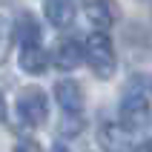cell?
Returning <instances> with one entry per match:
<instances>
[{
	"mask_svg": "<svg viewBox=\"0 0 152 152\" xmlns=\"http://www.w3.org/2000/svg\"><path fill=\"white\" fill-rule=\"evenodd\" d=\"M83 60L92 66V72L98 77H112L115 75V66H118V55H115V46H112L109 34L106 32H92L83 43Z\"/></svg>",
	"mask_w": 152,
	"mask_h": 152,
	"instance_id": "6da1fadb",
	"label": "cell"
},
{
	"mask_svg": "<svg viewBox=\"0 0 152 152\" xmlns=\"http://www.w3.org/2000/svg\"><path fill=\"white\" fill-rule=\"evenodd\" d=\"M152 124V106L146 101L144 89L138 86H129L124 101H121V126L129 129V132H141Z\"/></svg>",
	"mask_w": 152,
	"mask_h": 152,
	"instance_id": "7a4b0ae2",
	"label": "cell"
},
{
	"mask_svg": "<svg viewBox=\"0 0 152 152\" xmlns=\"http://www.w3.org/2000/svg\"><path fill=\"white\" fill-rule=\"evenodd\" d=\"M17 115L26 126H40L49 118V98L40 86H26L17 95Z\"/></svg>",
	"mask_w": 152,
	"mask_h": 152,
	"instance_id": "3957f363",
	"label": "cell"
},
{
	"mask_svg": "<svg viewBox=\"0 0 152 152\" xmlns=\"http://www.w3.org/2000/svg\"><path fill=\"white\" fill-rule=\"evenodd\" d=\"M83 12L95 23L98 32H106L109 26L118 23V17H121V9H118L115 0H83Z\"/></svg>",
	"mask_w": 152,
	"mask_h": 152,
	"instance_id": "277c9868",
	"label": "cell"
},
{
	"mask_svg": "<svg viewBox=\"0 0 152 152\" xmlns=\"http://www.w3.org/2000/svg\"><path fill=\"white\" fill-rule=\"evenodd\" d=\"M98 144L106 152H132V132L121 124H103L98 129Z\"/></svg>",
	"mask_w": 152,
	"mask_h": 152,
	"instance_id": "5b68a950",
	"label": "cell"
},
{
	"mask_svg": "<svg viewBox=\"0 0 152 152\" xmlns=\"http://www.w3.org/2000/svg\"><path fill=\"white\" fill-rule=\"evenodd\" d=\"M80 60H83V43H77L75 37H63L58 40L55 52H52V63L63 72H72V69L80 66Z\"/></svg>",
	"mask_w": 152,
	"mask_h": 152,
	"instance_id": "8992f818",
	"label": "cell"
},
{
	"mask_svg": "<svg viewBox=\"0 0 152 152\" xmlns=\"http://www.w3.org/2000/svg\"><path fill=\"white\" fill-rule=\"evenodd\" d=\"M55 101L60 103V109L66 115H80V109H83V89L75 80H58L55 83Z\"/></svg>",
	"mask_w": 152,
	"mask_h": 152,
	"instance_id": "52a82bcc",
	"label": "cell"
},
{
	"mask_svg": "<svg viewBox=\"0 0 152 152\" xmlns=\"http://www.w3.org/2000/svg\"><path fill=\"white\" fill-rule=\"evenodd\" d=\"M43 12H46V20L55 29H63L75 20V3L72 0H46Z\"/></svg>",
	"mask_w": 152,
	"mask_h": 152,
	"instance_id": "ba28073f",
	"label": "cell"
},
{
	"mask_svg": "<svg viewBox=\"0 0 152 152\" xmlns=\"http://www.w3.org/2000/svg\"><path fill=\"white\" fill-rule=\"evenodd\" d=\"M15 37L20 43V49H29V46H40V23L34 20V15H20L17 17V29Z\"/></svg>",
	"mask_w": 152,
	"mask_h": 152,
	"instance_id": "9c48e42d",
	"label": "cell"
},
{
	"mask_svg": "<svg viewBox=\"0 0 152 152\" xmlns=\"http://www.w3.org/2000/svg\"><path fill=\"white\" fill-rule=\"evenodd\" d=\"M49 66V55L40 49V46H29V49L20 52V69L29 72V75H43Z\"/></svg>",
	"mask_w": 152,
	"mask_h": 152,
	"instance_id": "30bf717a",
	"label": "cell"
},
{
	"mask_svg": "<svg viewBox=\"0 0 152 152\" xmlns=\"http://www.w3.org/2000/svg\"><path fill=\"white\" fill-rule=\"evenodd\" d=\"M80 129H83V121H80V115H66V118H63V124H60V132H63L66 138H75Z\"/></svg>",
	"mask_w": 152,
	"mask_h": 152,
	"instance_id": "8fae6325",
	"label": "cell"
},
{
	"mask_svg": "<svg viewBox=\"0 0 152 152\" xmlns=\"http://www.w3.org/2000/svg\"><path fill=\"white\" fill-rule=\"evenodd\" d=\"M15 152H43V149H40V144H37V141L23 138V141H17V144H15Z\"/></svg>",
	"mask_w": 152,
	"mask_h": 152,
	"instance_id": "7c38bea8",
	"label": "cell"
},
{
	"mask_svg": "<svg viewBox=\"0 0 152 152\" xmlns=\"http://www.w3.org/2000/svg\"><path fill=\"white\" fill-rule=\"evenodd\" d=\"M132 152H152V138H149V141H144L141 146H135Z\"/></svg>",
	"mask_w": 152,
	"mask_h": 152,
	"instance_id": "4fadbf2b",
	"label": "cell"
},
{
	"mask_svg": "<svg viewBox=\"0 0 152 152\" xmlns=\"http://www.w3.org/2000/svg\"><path fill=\"white\" fill-rule=\"evenodd\" d=\"M6 118V98H3V92H0V121Z\"/></svg>",
	"mask_w": 152,
	"mask_h": 152,
	"instance_id": "5bb4252c",
	"label": "cell"
},
{
	"mask_svg": "<svg viewBox=\"0 0 152 152\" xmlns=\"http://www.w3.org/2000/svg\"><path fill=\"white\" fill-rule=\"evenodd\" d=\"M52 152H66V146H63V144H58V146H55Z\"/></svg>",
	"mask_w": 152,
	"mask_h": 152,
	"instance_id": "9a60e30c",
	"label": "cell"
}]
</instances>
